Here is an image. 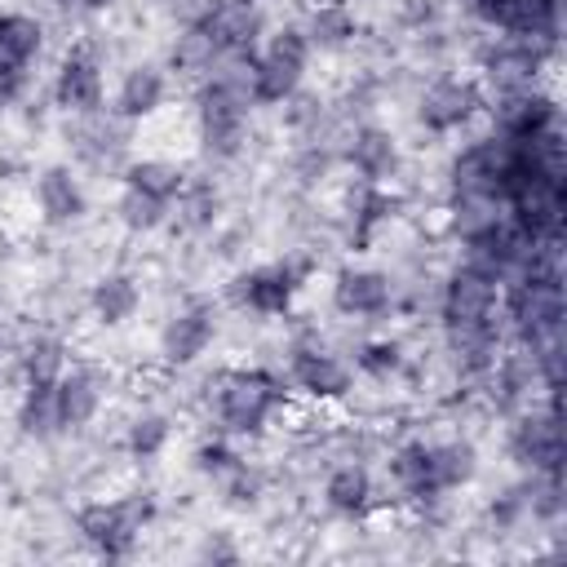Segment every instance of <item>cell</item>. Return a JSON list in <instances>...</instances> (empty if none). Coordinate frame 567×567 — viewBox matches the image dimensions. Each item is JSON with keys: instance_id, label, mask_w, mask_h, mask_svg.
I'll use <instances>...</instances> for the list:
<instances>
[{"instance_id": "obj_1", "label": "cell", "mask_w": 567, "mask_h": 567, "mask_svg": "<svg viewBox=\"0 0 567 567\" xmlns=\"http://www.w3.org/2000/svg\"><path fill=\"white\" fill-rule=\"evenodd\" d=\"M288 403V390L279 377L261 372V368H239V372H221L217 390H213V408H217V425L221 434H261L266 421Z\"/></svg>"}, {"instance_id": "obj_2", "label": "cell", "mask_w": 567, "mask_h": 567, "mask_svg": "<svg viewBox=\"0 0 567 567\" xmlns=\"http://www.w3.org/2000/svg\"><path fill=\"white\" fill-rule=\"evenodd\" d=\"M306 62H310V40H306V31L279 27L275 35H266V49H261V53L252 58V66H248V97H252L257 106L288 102V97L301 89Z\"/></svg>"}, {"instance_id": "obj_3", "label": "cell", "mask_w": 567, "mask_h": 567, "mask_svg": "<svg viewBox=\"0 0 567 567\" xmlns=\"http://www.w3.org/2000/svg\"><path fill=\"white\" fill-rule=\"evenodd\" d=\"M248 89L226 80V75H208L199 97H195V124H199V142L208 155H239L244 146V120H248Z\"/></svg>"}, {"instance_id": "obj_4", "label": "cell", "mask_w": 567, "mask_h": 567, "mask_svg": "<svg viewBox=\"0 0 567 567\" xmlns=\"http://www.w3.org/2000/svg\"><path fill=\"white\" fill-rule=\"evenodd\" d=\"M146 518H151V505H146L142 496H124V501H93V505H84V509L75 514V523H80L84 540H89L93 549L111 554V558H120V554H128V549H133V540H137V532H142V523H146Z\"/></svg>"}, {"instance_id": "obj_5", "label": "cell", "mask_w": 567, "mask_h": 567, "mask_svg": "<svg viewBox=\"0 0 567 567\" xmlns=\"http://www.w3.org/2000/svg\"><path fill=\"white\" fill-rule=\"evenodd\" d=\"M496 306H501V284L496 275L478 270V266H456L443 284V301H439V315H443V328L452 323H483V319H496Z\"/></svg>"}, {"instance_id": "obj_6", "label": "cell", "mask_w": 567, "mask_h": 567, "mask_svg": "<svg viewBox=\"0 0 567 567\" xmlns=\"http://www.w3.org/2000/svg\"><path fill=\"white\" fill-rule=\"evenodd\" d=\"M483 106H487V97H483L478 80L443 75V80H434V84L421 93L416 120H421L430 133H456V128H465Z\"/></svg>"}, {"instance_id": "obj_7", "label": "cell", "mask_w": 567, "mask_h": 567, "mask_svg": "<svg viewBox=\"0 0 567 567\" xmlns=\"http://www.w3.org/2000/svg\"><path fill=\"white\" fill-rule=\"evenodd\" d=\"M509 456L532 474H558L563 470V421L558 408L549 412H523L509 430Z\"/></svg>"}, {"instance_id": "obj_8", "label": "cell", "mask_w": 567, "mask_h": 567, "mask_svg": "<svg viewBox=\"0 0 567 567\" xmlns=\"http://www.w3.org/2000/svg\"><path fill=\"white\" fill-rule=\"evenodd\" d=\"M288 372H292V385H297L301 394H310V399H346V394L354 390V372H350L332 350H323L319 341L292 346Z\"/></svg>"}, {"instance_id": "obj_9", "label": "cell", "mask_w": 567, "mask_h": 567, "mask_svg": "<svg viewBox=\"0 0 567 567\" xmlns=\"http://www.w3.org/2000/svg\"><path fill=\"white\" fill-rule=\"evenodd\" d=\"M536 71H540V49L523 44V40H505L487 53L483 62V97H505V93H523V89H536Z\"/></svg>"}, {"instance_id": "obj_10", "label": "cell", "mask_w": 567, "mask_h": 567, "mask_svg": "<svg viewBox=\"0 0 567 567\" xmlns=\"http://www.w3.org/2000/svg\"><path fill=\"white\" fill-rule=\"evenodd\" d=\"M199 27L213 35V44L226 53H257V40H261V9L257 0H217Z\"/></svg>"}, {"instance_id": "obj_11", "label": "cell", "mask_w": 567, "mask_h": 567, "mask_svg": "<svg viewBox=\"0 0 567 567\" xmlns=\"http://www.w3.org/2000/svg\"><path fill=\"white\" fill-rule=\"evenodd\" d=\"M390 301H394V284H390V275H381V270L346 266V270H337V279H332V306H337L341 315H350V319H354V315H359V319L385 315Z\"/></svg>"}, {"instance_id": "obj_12", "label": "cell", "mask_w": 567, "mask_h": 567, "mask_svg": "<svg viewBox=\"0 0 567 567\" xmlns=\"http://www.w3.org/2000/svg\"><path fill=\"white\" fill-rule=\"evenodd\" d=\"M239 284V301L257 315H288L292 297L301 292V270L292 261H275V266H257L248 275L235 279Z\"/></svg>"}, {"instance_id": "obj_13", "label": "cell", "mask_w": 567, "mask_h": 567, "mask_svg": "<svg viewBox=\"0 0 567 567\" xmlns=\"http://www.w3.org/2000/svg\"><path fill=\"white\" fill-rule=\"evenodd\" d=\"M53 97L62 111L71 115H97L102 111V71L89 53H71L62 66H58V80H53Z\"/></svg>"}, {"instance_id": "obj_14", "label": "cell", "mask_w": 567, "mask_h": 567, "mask_svg": "<svg viewBox=\"0 0 567 567\" xmlns=\"http://www.w3.org/2000/svg\"><path fill=\"white\" fill-rule=\"evenodd\" d=\"M213 328H217L213 310H208V306H190V310H182V315H173V319L164 323V332H159V354H164L168 363L186 368V363H195V359L208 350Z\"/></svg>"}, {"instance_id": "obj_15", "label": "cell", "mask_w": 567, "mask_h": 567, "mask_svg": "<svg viewBox=\"0 0 567 567\" xmlns=\"http://www.w3.org/2000/svg\"><path fill=\"white\" fill-rule=\"evenodd\" d=\"M53 403H58V430H84L102 403L97 377L89 368H66L53 385Z\"/></svg>"}, {"instance_id": "obj_16", "label": "cell", "mask_w": 567, "mask_h": 567, "mask_svg": "<svg viewBox=\"0 0 567 567\" xmlns=\"http://www.w3.org/2000/svg\"><path fill=\"white\" fill-rule=\"evenodd\" d=\"M346 159L354 164V173L363 182H385L394 173V164H399V146H394V137L385 128L368 124V128H354V137L346 146Z\"/></svg>"}, {"instance_id": "obj_17", "label": "cell", "mask_w": 567, "mask_h": 567, "mask_svg": "<svg viewBox=\"0 0 567 567\" xmlns=\"http://www.w3.org/2000/svg\"><path fill=\"white\" fill-rule=\"evenodd\" d=\"M35 204H40L44 221L66 226V221H75L84 213V190H80L71 168H44L40 182H35Z\"/></svg>"}, {"instance_id": "obj_18", "label": "cell", "mask_w": 567, "mask_h": 567, "mask_svg": "<svg viewBox=\"0 0 567 567\" xmlns=\"http://www.w3.org/2000/svg\"><path fill=\"white\" fill-rule=\"evenodd\" d=\"M164 93H168V80L164 71L155 66H133L124 80H120V93H115V115L120 120H146L164 106Z\"/></svg>"}, {"instance_id": "obj_19", "label": "cell", "mask_w": 567, "mask_h": 567, "mask_svg": "<svg viewBox=\"0 0 567 567\" xmlns=\"http://www.w3.org/2000/svg\"><path fill=\"white\" fill-rule=\"evenodd\" d=\"M323 501H328V509H337L346 518L363 514L372 505V474H368V465H359V461L332 465V474L323 478Z\"/></svg>"}, {"instance_id": "obj_20", "label": "cell", "mask_w": 567, "mask_h": 567, "mask_svg": "<svg viewBox=\"0 0 567 567\" xmlns=\"http://www.w3.org/2000/svg\"><path fill=\"white\" fill-rule=\"evenodd\" d=\"M505 213H509V208H505V199H496V195H452V230H456L461 244L492 235Z\"/></svg>"}, {"instance_id": "obj_21", "label": "cell", "mask_w": 567, "mask_h": 567, "mask_svg": "<svg viewBox=\"0 0 567 567\" xmlns=\"http://www.w3.org/2000/svg\"><path fill=\"white\" fill-rule=\"evenodd\" d=\"M40 22L27 13H0V66H18L27 71V62L40 53Z\"/></svg>"}, {"instance_id": "obj_22", "label": "cell", "mask_w": 567, "mask_h": 567, "mask_svg": "<svg viewBox=\"0 0 567 567\" xmlns=\"http://www.w3.org/2000/svg\"><path fill=\"white\" fill-rule=\"evenodd\" d=\"M142 306V292L128 275H106L97 288H93V315L106 323V328H120L124 319H133Z\"/></svg>"}, {"instance_id": "obj_23", "label": "cell", "mask_w": 567, "mask_h": 567, "mask_svg": "<svg viewBox=\"0 0 567 567\" xmlns=\"http://www.w3.org/2000/svg\"><path fill=\"white\" fill-rule=\"evenodd\" d=\"M430 470H434V487L443 496V492H456L474 478L478 456L470 443H430Z\"/></svg>"}, {"instance_id": "obj_24", "label": "cell", "mask_w": 567, "mask_h": 567, "mask_svg": "<svg viewBox=\"0 0 567 567\" xmlns=\"http://www.w3.org/2000/svg\"><path fill=\"white\" fill-rule=\"evenodd\" d=\"M217 58H221V49L213 44V35L199 27V22H190L182 35H177V44H173V71H182V75H213V66H217Z\"/></svg>"}, {"instance_id": "obj_25", "label": "cell", "mask_w": 567, "mask_h": 567, "mask_svg": "<svg viewBox=\"0 0 567 567\" xmlns=\"http://www.w3.org/2000/svg\"><path fill=\"white\" fill-rule=\"evenodd\" d=\"M124 186H137V190H146V195H159V199H177V190L186 186V173L177 168V164H168V159H133L128 168H124Z\"/></svg>"}, {"instance_id": "obj_26", "label": "cell", "mask_w": 567, "mask_h": 567, "mask_svg": "<svg viewBox=\"0 0 567 567\" xmlns=\"http://www.w3.org/2000/svg\"><path fill=\"white\" fill-rule=\"evenodd\" d=\"M115 213H120L124 230L146 235V230H159V226H164V217H168V199L146 195V190H137V186H124V195H120Z\"/></svg>"}, {"instance_id": "obj_27", "label": "cell", "mask_w": 567, "mask_h": 567, "mask_svg": "<svg viewBox=\"0 0 567 567\" xmlns=\"http://www.w3.org/2000/svg\"><path fill=\"white\" fill-rule=\"evenodd\" d=\"M66 372V346L53 337H35L22 350V377L27 385H58V377Z\"/></svg>"}, {"instance_id": "obj_28", "label": "cell", "mask_w": 567, "mask_h": 567, "mask_svg": "<svg viewBox=\"0 0 567 567\" xmlns=\"http://www.w3.org/2000/svg\"><path fill=\"white\" fill-rule=\"evenodd\" d=\"M18 425H22V434H31V439L62 434V430H58V403H53V385H27L22 408H18Z\"/></svg>"}, {"instance_id": "obj_29", "label": "cell", "mask_w": 567, "mask_h": 567, "mask_svg": "<svg viewBox=\"0 0 567 567\" xmlns=\"http://www.w3.org/2000/svg\"><path fill=\"white\" fill-rule=\"evenodd\" d=\"M354 35V13L346 4H319L310 13V27H306V40L310 44H323V49H337Z\"/></svg>"}, {"instance_id": "obj_30", "label": "cell", "mask_w": 567, "mask_h": 567, "mask_svg": "<svg viewBox=\"0 0 567 567\" xmlns=\"http://www.w3.org/2000/svg\"><path fill=\"white\" fill-rule=\"evenodd\" d=\"M164 443H168V416L146 412V416H137V421L128 425V452H133L137 461L159 456V452H164Z\"/></svg>"}, {"instance_id": "obj_31", "label": "cell", "mask_w": 567, "mask_h": 567, "mask_svg": "<svg viewBox=\"0 0 567 567\" xmlns=\"http://www.w3.org/2000/svg\"><path fill=\"white\" fill-rule=\"evenodd\" d=\"M359 372L363 377H372V381H390L399 368H403V346L399 341H368L363 350H359Z\"/></svg>"}, {"instance_id": "obj_32", "label": "cell", "mask_w": 567, "mask_h": 567, "mask_svg": "<svg viewBox=\"0 0 567 567\" xmlns=\"http://www.w3.org/2000/svg\"><path fill=\"white\" fill-rule=\"evenodd\" d=\"M213 208H217L213 186H182L177 190V213H182L186 226H208L213 221Z\"/></svg>"}, {"instance_id": "obj_33", "label": "cell", "mask_w": 567, "mask_h": 567, "mask_svg": "<svg viewBox=\"0 0 567 567\" xmlns=\"http://www.w3.org/2000/svg\"><path fill=\"white\" fill-rule=\"evenodd\" d=\"M239 461H244V456H239V452H235V447H230L226 439H217V443H204V447L195 452V465H199L204 474H213V478L230 474V470H235Z\"/></svg>"}, {"instance_id": "obj_34", "label": "cell", "mask_w": 567, "mask_h": 567, "mask_svg": "<svg viewBox=\"0 0 567 567\" xmlns=\"http://www.w3.org/2000/svg\"><path fill=\"white\" fill-rule=\"evenodd\" d=\"M22 89V71L18 66H0V106H9Z\"/></svg>"}, {"instance_id": "obj_35", "label": "cell", "mask_w": 567, "mask_h": 567, "mask_svg": "<svg viewBox=\"0 0 567 567\" xmlns=\"http://www.w3.org/2000/svg\"><path fill=\"white\" fill-rule=\"evenodd\" d=\"M66 13H97V9H106L111 0H58Z\"/></svg>"}]
</instances>
